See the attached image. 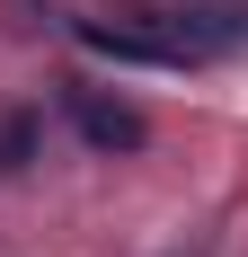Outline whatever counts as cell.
<instances>
[{
	"instance_id": "obj_1",
	"label": "cell",
	"mask_w": 248,
	"mask_h": 257,
	"mask_svg": "<svg viewBox=\"0 0 248 257\" xmlns=\"http://www.w3.org/2000/svg\"><path fill=\"white\" fill-rule=\"evenodd\" d=\"M71 124H80V142H98V151H142L151 142L142 115L115 106V98H98V89H71Z\"/></svg>"
}]
</instances>
